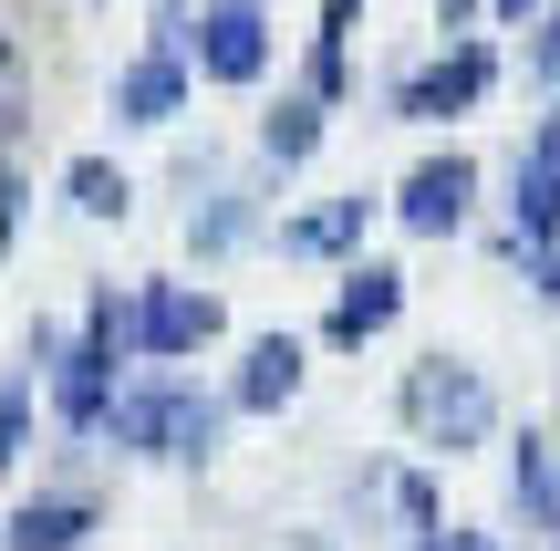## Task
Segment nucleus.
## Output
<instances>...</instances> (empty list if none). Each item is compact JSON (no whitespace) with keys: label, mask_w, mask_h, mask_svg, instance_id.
<instances>
[{"label":"nucleus","mask_w":560,"mask_h":551,"mask_svg":"<svg viewBox=\"0 0 560 551\" xmlns=\"http://www.w3.org/2000/svg\"><path fill=\"white\" fill-rule=\"evenodd\" d=\"M405 551H499V541L467 531V520H446V531H425V541H405Z\"/></svg>","instance_id":"nucleus-22"},{"label":"nucleus","mask_w":560,"mask_h":551,"mask_svg":"<svg viewBox=\"0 0 560 551\" xmlns=\"http://www.w3.org/2000/svg\"><path fill=\"white\" fill-rule=\"evenodd\" d=\"M187 83H198V62H187L177 42H145V53L115 73V125H177Z\"/></svg>","instance_id":"nucleus-9"},{"label":"nucleus","mask_w":560,"mask_h":551,"mask_svg":"<svg viewBox=\"0 0 560 551\" xmlns=\"http://www.w3.org/2000/svg\"><path fill=\"white\" fill-rule=\"evenodd\" d=\"M509 490H520L529 531H560V437H540V427H529L520 448H509Z\"/></svg>","instance_id":"nucleus-16"},{"label":"nucleus","mask_w":560,"mask_h":551,"mask_svg":"<svg viewBox=\"0 0 560 551\" xmlns=\"http://www.w3.org/2000/svg\"><path fill=\"white\" fill-rule=\"evenodd\" d=\"M125 458H177V469H208L219 458V395H198L177 365H145L115 386V406H104V427Z\"/></svg>","instance_id":"nucleus-1"},{"label":"nucleus","mask_w":560,"mask_h":551,"mask_svg":"<svg viewBox=\"0 0 560 551\" xmlns=\"http://www.w3.org/2000/svg\"><path fill=\"white\" fill-rule=\"evenodd\" d=\"M509 219H520V240H560V94H550V115L529 125V146H520V198H509Z\"/></svg>","instance_id":"nucleus-10"},{"label":"nucleus","mask_w":560,"mask_h":551,"mask_svg":"<svg viewBox=\"0 0 560 551\" xmlns=\"http://www.w3.org/2000/svg\"><path fill=\"white\" fill-rule=\"evenodd\" d=\"M0 115H32V62H21L11 32H0Z\"/></svg>","instance_id":"nucleus-21"},{"label":"nucleus","mask_w":560,"mask_h":551,"mask_svg":"<svg viewBox=\"0 0 560 551\" xmlns=\"http://www.w3.org/2000/svg\"><path fill=\"white\" fill-rule=\"evenodd\" d=\"M395 416H405V437H416V448L467 458V448H488V437H499V386H488L467 354H416V365H405V386H395Z\"/></svg>","instance_id":"nucleus-3"},{"label":"nucleus","mask_w":560,"mask_h":551,"mask_svg":"<svg viewBox=\"0 0 560 551\" xmlns=\"http://www.w3.org/2000/svg\"><path fill=\"white\" fill-rule=\"evenodd\" d=\"M94 490H42V500H21L11 520H0V551H83L94 541Z\"/></svg>","instance_id":"nucleus-11"},{"label":"nucleus","mask_w":560,"mask_h":551,"mask_svg":"<svg viewBox=\"0 0 560 551\" xmlns=\"http://www.w3.org/2000/svg\"><path fill=\"white\" fill-rule=\"evenodd\" d=\"M32 375H42L32 354L0 375V479H11V469H21V448H32Z\"/></svg>","instance_id":"nucleus-19"},{"label":"nucleus","mask_w":560,"mask_h":551,"mask_svg":"<svg viewBox=\"0 0 560 551\" xmlns=\"http://www.w3.org/2000/svg\"><path fill=\"white\" fill-rule=\"evenodd\" d=\"M11 240H21V177H11V157H0V261H11Z\"/></svg>","instance_id":"nucleus-23"},{"label":"nucleus","mask_w":560,"mask_h":551,"mask_svg":"<svg viewBox=\"0 0 560 551\" xmlns=\"http://www.w3.org/2000/svg\"><path fill=\"white\" fill-rule=\"evenodd\" d=\"M488 11H499V21H529V11H550V0H488Z\"/></svg>","instance_id":"nucleus-25"},{"label":"nucleus","mask_w":560,"mask_h":551,"mask_svg":"<svg viewBox=\"0 0 560 551\" xmlns=\"http://www.w3.org/2000/svg\"><path fill=\"white\" fill-rule=\"evenodd\" d=\"M249 229H260V208H249V187H219V198H208L198 219H187V250H198V261H219V250H240Z\"/></svg>","instance_id":"nucleus-18"},{"label":"nucleus","mask_w":560,"mask_h":551,"mask_svg":"<svg viewBox=\"0 0 560 551\" xmlns=\"http://www.w3.org/2000/svg\"><path fill=\"white\" fill-rule=\"evenodd\" d=\"M187 62H198V83H260L270 73V11L260 0H208L198 32H187Z\"/></svg>","instance_id":"nucleus-7"},{"label":"nucleus","mask_w":560,"mask_h":551,"mask_svg":"<svg viewBox=\"0 0 560 551\" xmlns=\"http://www.w3.org/2000/svg\"><path fill=\"white\" fill-rule=\"evenodd\" d=\"M395 312H405V271L395 261H342L332 312H322V344H332V354H363L374 333H395Z\"/></svg>","instance_id":"nucleus-8"},{"label":"nucleus","mask_w":560,"mask_h":551,"mask_svg":"<svg viewBox=\"0 0 560 551\" xmlns=\"http://www.w3.org/2000/svg\"><path fill=\"white\" fill-rule=\"evenodd\" d=\"M363 229H374V198H322V208H301V219H280V250L291 261H353L363 250Z\"/></svg>","instance_id":"nucleus-12"},{"label":"nucleus","mask_w":560,"mask_h":551,"mask_svg":"<svg viewBox=\"0 0 560 551\" xmlns=\"http://www.w3.org/2000/svg\"><path fill=\"white\" fill-rule=\"evenodd\" d=\"M529 83L560 94V0H550V11H529Z\"/></svg>","instance_id":"nucleus-20"},{"label":"nucleus","mask_w":560,"mask_h":551,"mask_svg":"<svg viewBox=\"0 0 560 551\" xmlns=\"http://www.w3.org/2000/svg\"><path fill=\"white\" fill-rule=\"evenodd\" d=\"M62 198H73L83 219H125V208H136V177H125L115 157H73L62 167Z\"/></svg>","instance_id":"nucleus-17"},{"label":"nucleus","mask_w":560,"mask_h":551,"mask_svg":"<svg viewBox=\"0 0 560 551\" xmlns=\"http://www.w3.org/2000/svg\"><path fill=\"white\" fill-rule=\"evenodd\" d=\"M467 208H478V157H467V146H446V157H416V167H405V187H395L405 240H457Z\"/></svg>","instance_id":"nucleus-6"},{"label":"nucleus","mask_w":560,"mask_h":551,"mask_svg":"<svg viewBox=\"0 0 560 551\" xmlns=\"http://www.w3.org/2000/svg\"><path fill=\"white\" fill-rule=\"evenodd\" d=\"M291 395H301V344H291V333H260V344L240 354V386H229V406H240V416H280Z\"/></svg>","instance_id":"nucleus-13"},{"label":"nucleus","mask_w":560,"mask_h":551,"mask_svg":"<svg viewBox=\"0 0 560 551\" xmlns=\"http://www.w3.org/2000/svg\"><path fill=\"white\" fill-rule=\"evenodd\" d=\"M229 333V302L198 282H136V354L145 365H187L198 344Z\"/></svg>","instance_id":"nucleus-5"},{"label":"nucleus","mask_w":560,"mask_h":551,"mask_svg":"<svg viewBox=\"0 0 560 551\" xmlns=\"http://www.w3.org/2000/svg\"><path fill=\"white\" fill-rule=\"evenodd\" d=\"M322 136H332V104H322V94H280L270 115H260V157L270 167H312Z\"/></svg>","instance_id":"nucleus-15"},{"label":"nucleus","mask_w":560,"mask_h":551,"mask_svg":"<svg viewBox=\"0 0 560 551\" xmlns=\"http://www.w3.org/2000/svg\"><path fill=\"white\" fill-rule=\"evenodd\" d=\"M353 21H363V0H322V21H312V73H301V94H322V104H342V94H353Z\"/></svg>","instance_id":"nucleus-14"},{"label":"nucleus","mask_w":560,"mask_h":551,"mask_svg":"<svg viewBox=\"0 0 560 551\" xmlns=\"http://www.w3.org/2000/svg\"><path fill=\"white\" fill-rule=\"evenodd\" d=\"M21 125H32V115H0V157H11V136H21Z\"/></svg>","instance_id":"nucleus-26"},{"label":"nucleus","mask_w":560,"mask_h":551,"mask_svg":"<svg viewBox=\"0 0 560 551\" xmlns=\"http://www.w3.org/2000/svg\"><path fill=\"white\" fill-rule=\"evenodd\" d=\"M488 83H499V53H488L478 32H457L436 62H416V73L395 83V115L405 125H457V115H478V104H488Z\"/></svg>","instance_id":"nucleus-4"},{"label":"nucleus","mask_w":560,"mask_h":551,"mask_svg":"<svg viewBox=\"0 0 560 551\" xmlns=\"http://www.w3.org/2000/svg\"><path fill=\"white\" fill-rule=\"evenodd\" d=\"M478 11H488V0H436V21H446V42H457V32H467V21H478Z\"/></svg>","instance_id":"nucleus-24"},{"label":"nucleus","mask_w":560,"mask_h":551,"mask_svg":"<svg viewBox=\"0 0 560 551\" xmlns=\"http://www.w3.org/2000/svg\"><path fill=\"white\" fill-rule=\"evenodd\" d=\"M125 365H145V354H136V291H94V302H83V323H73V344L42 365V375H52V406H62V427H73V437L104 427Z\"/></svg>","instance_id":"nucleus-2"}]
</instances>
